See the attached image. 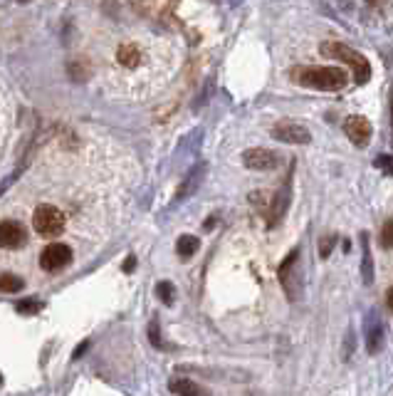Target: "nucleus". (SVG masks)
I'll use <instances>...</instances> for the list:
<instances>
[{
  "instance_id": "nucleus-1",
  "label": "nucleus",
  "mask_w": 393,
  "mask_h": 396,
  "mask_svg": "<svg viewBox=\"0 0 393 396\" xmlns=\"http://www.w3.org/2000/svg\"><path fill=\"white\" fill-rule=\"evenodd\" d=\"M295 79L302 87L319 89V92H339L349 82L341 67H300L295 69Z\"/></svg>"
},
{
  "instance_id": "nucleus-2",
  "label": "nucleus",
  "mask_w": 393,
  "mask_h": 396,
  "mask_svg": "<svg viewBox=\"0 0 393 396\" xmlns=\"http://www.w3.org/2000/svg\"><path fill=\"white\" fill-rule=\"evenodd\" d=\"M321 55H324V57H329V60H336V62H346V64H349L351 72H354V82L356 84L369 82V77H371L369 60H366L361 52H356V50H351L349 45L329 40V43L321 45Z\"/></svg>"
},
{
  "instance_id": "nucleus-3",
  "label": "nucleus",
  "mask_w": 393,
  "mask_h": 396,
  "mask_svg": "<svg viewBox=\"0 0 393 396\" xmlns=\"http://www.w3.org/2000/svg\"><path fill=\"white\" fill-rule=\"evenodd\" d=\"M33 225L42 238H57L64 230V213L55 205H40L33 215Z\"/></svg>"
},
{
  "instance_id": "nucleus-4",
  "label": "nucleus",
  "mask_w": 393,
  "mask_h": 396,
  "mask_svg": "<svg viewBox=\"0 0 393 396\" xmlns=\"http://www.w3.org/2000/svg\"><path fill=\"white\" fill-rule=\"evenodd\" d=\"M72 263V248L64 243H50L47 248L40 255V265L47 273H57V270H64Z\"/></svg>"
},
{
  "instance_id": "nucleus-5",
  "label": "nucleus",
  "mask_w": 393,
  "mask_h": 396,
  "mask_svg": "<svg viewBox=\"0 0 393 396\" xmlns=\"http://www.w3.org/2000/svg\"><path fill=\"white\" fill-rule=\"evenodd\" d=\"M28 243V230L18 223V220H3L0 223V248L18 250Z\"/></svg>"
},
{
  "instance_id": "nucleus-6",
  "label": "nucleus",
  "mask_w": 393,
  "mask_h": 396,
  "mask_svg": "<svg viewBox=\"0 0 393 396\" xmlns=\"http://www.w3.org/2000/svg\"><path fill=\"white\" fill-rule=\"evenodd\" d=\"M272 137L277 142H287V144H309L312 137L302 124L297 122H280L277 127H272Z\"/></svg>"
},
{
  "instance_id": "nucleus-7",
  "label": "nucleus",
  "mask_w": 393,
  "mask_h": 396,
  "mask_svg": "<svg viewBox=\"0 0 393 396\" xmlns=\"http://www.w3.org/2000/svg\"><path fill=\"white\" fill-rule=\"evenodd\" d=\"M344 132L356 147H366L371 142V124L366 117H349L344 122Z\"/></svg>"
},
{
  "instance_id": "nucleus-8",
  "label": "nucleus",
  "mask_w": 393,
  "mask_h": 396,
  "mask_svg": "<svg viewBox=\"0 0 393 396\" xmlns=\"http://www.w3.org/2000/svg\"><path fill=\"white\" fill-rule=\"evenodd\" d=\"M243 162L248 169H260V171L277 166V157L267 149H250V152L243 154Z\"/></svg>"
},
{
  "instance_id": "nucleus-9",
  "label": "nucleus",
  "mask_w": 393,
  "mask_h": 396,
  "mask_svg": "<svg viewBox=\"0 0 393 396\" xmlns=\"http://www.w3.org/2000/svg\"><path fill=\"white\" fill-rule=\"evenodd\" d=\"M117 60L124 64V67H136V64L141 62V55H139V50H136L134 45H122V47H119V52H117Z\"/></svg>"
},
{
  "instance_id": "nucleus-10",
  "label": "nucleus",
  "mask_w": 393,
  "mask_h": 396,
  "mask_svg": "<svg viewBox=\"0 0 393 396\" xmlns=\"http://www.w3.org/2000/svg\"><path fill=\"white\" fill-rule=\"evenodd\" d=\"M195 250H198V238H193V235H181L178 243H176V253L181 258H190Z\"/></svg>"
},
{
  "instance_id": "nucleus-11",
  "label": "nucleus",
  "mask_w": 393,
  "mask_h": 396,
  "mask_svg": "<svg viewBox=\"0 0 393 396\" xmlns=\"http://www.w3.org/2000/svg\"><path fill=\"white\" fill-rule=\"evenodd\" d=\"M169 389L173 394H203V389H200L198 384L188 382V379H173V382L169 384Z\"/></svg>"
},
{
  "instance_id": "nucleus-12",
  "label": "nucleus",
  "mask_w": 393,
  "mask_h": 396,
  "mask_svg": "<svg viewBox=\"0 0 393 396\" xmlns=\"http://www.w3.org/2000/svg\"><path fill=\"white\" fill-rule=\"evenodd\" d=\"M18 290H23V280L18 275H0V293H18Z\"/></svg>"
},
{
  "instance_id": "nucleus-13",
  "label": "nucleus",
  "mask_w": 393,
  "mask_h": 396,
  "mask_svg": "<svg viewBox=\"0 0 393 396\" xmlns=\"http://www.w3.org/2000/svg\"><path fill=\"white\" fill-rule=\"evenodd\" d=\"M381 245L384 248H393V218H389L381 228Z\"/></svg>"
},
{
  "instance_id": "nucleus-14",
  "label": "nucleus",
  "mask_w": 393,
  "mask_h": 396,
  "mask_svg": "<svg viewBox=\"0 0 393 396\" xmlns=\"http://www.w3.org/2000/svg\"><path fill=\"white\" fill-rule=\"evenodd\" d=\"M156 295H159V298L164 300L166 305H171V302H173V298H176V290L171 288L169 283H159V288H156Z\"/></svg>"
},
{
  "instance_id": "nucleus-15",
  "label": "nucleus",
  "mask_w": 393,
  "mask_h": 396,
  "mask_svg": "<svg viewBox=\"0 0 393 396\" xmlns=\"http://www.w3.org/2000/svg\"><path fill=\"white\" fill-rule=\"evenodd\" d=\"M40 307H42V305H40V302H33V300H25V302H20V305H18V312L30 315V312H38Z\"/></svg>"
},
{
  "instance_id": "nucleus-16",
  "label": "nucleus",
  "mask_w": 393,
  "mask_h": 396,
  "mask_svg": "<svg viewBox=\"0 0 393 396\" xmlns=\"http://www.w3.org/2000/svg\"><path fill=\"white\" fill-rule=\"evenodd\" d=\"M386 305H389V310L393 312V288L389 290V293H386Z\"/></svg>"
},
{
  "instance_id": "nucleus-17",
  "label": "nucleus",
  "mask_w": 393,
  "mask_h": 396,
  "mask_svg": "<svg viewBox=\"0 0 393 396\" xmlns=\"http://www.w3.org/2000/svg\"><path fill=\"white\" fill-rule=\"evenodd\" d=\"M134 258H127V265H124V270H134Z\"/></svg>"
},
{
  "instance_id": "nucleus-18",
  "label": "nucleus",
  "mask_w": 393,
  "mask_h": 396,
  "mask_svg": "<svg viewBox=\"0 0 393 396\" xmlns=\"http://www.w3.org/2000/svg\"><path fill=\"white\" fill-rule=\"evenodd\" d=\"M391 122H393V102H391Z\"/></svg>"
},
{
  "instance_id": "nucleus-19",
  "label": "nucleus",
  "mask_w": 393,
  "mask_h": 396,
  "mask_svg": "<svg viewBox=\"0 0 393 396\" xmlns=\"http://www.w3.org/2000/svg\"><path fill=\"white\" fill-rule=\"evenodd\" d=\"M18 3H30V0H18Z\"/></svg>"
},
{
  "instance_id": "nucleus-20",
  "label": "nucleus",
  "mask_w": 393,
  "mask_h": 396,
  "mask_svg": "<svg viewBox=\"0 0 393 396\" xmlns=\"http://www.w3.org/2000/svg\"><path fill=\"white\" fill-rule=\"evenodd\" d=\"M0 384H3V374H0Z\"/></svg>"
}]
</instances>
